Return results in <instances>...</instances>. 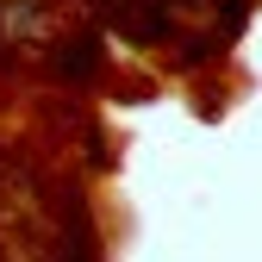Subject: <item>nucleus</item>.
<instances>
[{"mask_svg": "<svg viewBox=\"0 0 262 262\" xmlns=\"http://www.w3.org/2000/svg\"><path fill=\"white\" fill-rule=\"evenodd\" d=\"M44 62H50L56 81L94 88V81H100V69H106V44L94 38V31H56V38L44 44Z\"/></svg>", "mask_w": 262, "mask_h": 262, "instance_id": "obj_1", "label": "nucleus"}]
</instances>
